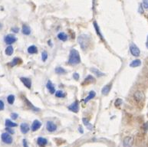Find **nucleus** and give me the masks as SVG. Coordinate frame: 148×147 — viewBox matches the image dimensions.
Instances as JSON below:
<instances>
[{
	"mask_svg": "<svg viewBox=\"0 0 148 147\" xmlns=\"http://www.w3.org/2000/svg\"><path fill=\"white\" fill-rule=\"evenodd\" d=\"M68 63L71 65H77L81 63V57L79 52L76 49H73L70 51Z\"/></svg>",
	"mask_w": 148,
	"mask_h": 147,
	"instance_id": "obj_1",
	"label": "nucleus"
},
{
	"mask_svg": "<svg viewBox=\"0 0 148 147\" xmlns=\"http://www.w3.org/2000/svg\"><path fill=\"white\" fill-rule=\"evenodd\" d=\"M77 42L79 43L80 46L83 51H85L88 49L89 45L91 44V38L88 35L85 34H82L79 35V37L77 38Z\"/></svg>",
	"mask_w": 148,
	"mask_h": 147,
	"instance_id": "obj_2",
	"label": "nucleus"
},
{
	"mask_svg": "<svg viewBox=\"0 0 148 147\" xmlns=\"http://www.w3.org/2000/svg\"><path fill=\"white\" fill-rule=\"evenodd\" d=\"M130 51L131 53V55L134 57H138L140 54V51L139 48L134 43H131L130 45Z\"/></svg>",
	"mask_w": 148,
	"mask_h": 147,
	"instance_id": "obj_3",
	"label": "nucleus"
},
{
	"mask_svg": "<svg viewBox=\"0 0 148 147\" xmlns=\"http://www.w3.org/2000/svg\"><path fill=\"white\" fill-rule=\"evenodd\" d=\"M1 139H2V141L3 143H6V144H11L12 143V137L11 136V135L8 133H4L2 134L1 136Z\"/></svg>",
	"mask_w": 148,
	"mask_h": 147,
	"instance_id": "obj_4",
	"label": "nucleus"
},
{
	"mask_svg": "<svg viewBox=\"0 0 148 147\" xmlns=\"http://www.w3.org/2000/svg\"><path fill=\"white\" fill-rule=\"evenodd\" d=\"M134 97L137 102H142V101H144L145 99V94L143 91H140V90H137L134 93Z\"/></svg>",
	"mask_w": 148,
	"mask_h": 147,
	"instance_id": "obj_5",
	"label": "nucleus"
},
{
	"mask_svg": "<svg viewBox=\"0 0 148 147\" xmlns=\"http://www.w3.org/2000/svg\"><path fill=\"white\" fill-rule=\"evenodd\" d=\"M4 41L7 44H13V43H15V42L17 41V38H16V37L15 35L9 34V35H7L5 36Z\"/></svg>",
	"mask_w": 148,
	"mask_h": 147,
	"instance_id": "obj_6",
	"label": "nucleus"
},
{
	"mask_svg": "<svg viewBox=\"0 0 148 147\" xmlns=\"http://www.w3.org/2000/svg\"><path fill=\"white\" fill-rule=\"evenodd\" d=\"M134 143V139L131 136H126L123 140L124 147H132Z\"/></svg>",
	"mask_w": 148,
	"mask_h": 147,
	"instance_id": "obj_7",
	"label": "nucleus"
},
{
	"mask_svg": "<svg viewBox=\"0 0 148 147\" xmlns=\"http://www.w3.org/2000/svg\"><path fill=\"white\" fill-rule=\"evenodd\" d=\"M46 129L49 132H52L56 131L57 130V126L56 125V123H53L52 121H48L46 123Z\"/></svg>",
	"mask_w": 148,
	"mask_h": 147,
	"instance_id": "obj_8",
	"label": "nucleus"
},
{
	"mask_svg": "<svg viewBox=\"0 0 148 147\" xmlns=\"http://www.w3.org/2000/svg\"><path fill=\"white\" fill-rule=\"evenodd\" d=\"M41 126H42V123H41L39 120H36L33 121V123H32V126H31L32 131H33V132L37 131L38 130H39L40 128H41Z\"/></svg>",
	"mask_w": 148,
	"mask_h": 147,
	"instance_id": "obj_9",
	"label": "nucleus"
},
{
	"mask_svg": "<svg viewBox=\"0 0 148 147\" xmlns=\"http://www.w3.org/2000/svg\"><path fill=\"white\" fill-rule=\"evenodd\" d=\"M69 110L72 111L74 113H77L78 112V110H79V104H78V102L77 101H75L72 104L69 106Z\"/></svg>",
	"mask_w": 148,
	"mask_h": 147,
	"instance_id": "obj_10",
	"label": "nucleus"
},
{
	"mask_svg": "<svg viewBox=\"0 0 148 147\" xmlns=\"http://www.w3.org/2000/svg\"><path fill=\"white\" fill-rule=\"evenodd\" d=\"M20 80H21V81L23 83V84H24L25 87H26L28 89H30L32 87V80L29 79V78H28V77H21L20 78Z\"/></svg>",
	"mask_w": 148,
	"mask_h": 147,
	"instance_id": "obj_11",
	"label": "nucleus"
},
{
	"mask_svg": "<svg viewBox=\"0 0 148 147\" xmlns=\"http://www.w3.org/2000/svg\"><path fill=\"white\" fill-rule=\"evenodd\" d=\"M20 130L23 134H26L29 133V131L30 130V127L28 123H22L21 125H20Z\"/></svg>",
	"mask_w": 148,
	"mask_h": 147,
	"instance_id": "obj_12",
	"label": "nucleus"
},
{
	"mask_svg": "<svg viewBox=\"0 0 148 147\" xmlns=\"http://www.w3.org/2000/svg\"><path fill=\"white\" fill-rule=\"evenodd\" d=\"M37 143L40 147H45L48 144V140L43 137H38L37 139Z\"/></svg>",
	"mask_w": 148,
	"mask_h": 147,
	"instance_id": "obj_13",
	"label": "nucleus"
},
{
	"mask_svg": "<svg viewBox=\"0 0 148 147\" xmlns=\"http://www.w3.org/2000/svg\"><path fill=\"white\" fill-rule=\"evenodd\" d=\"M93 25H94V27H95V31H96V33H97V35L99 36L101 39L103 40V41H104V37H103V35H102L101 32V30H100V27L98 26V25H97V22H93Z\"/></svg>",
	"mask_w": 148,
	"mask_h": 147,
	"instance_id": "obj_14",
	"label": "nucleus"
},
{
	"mask_svg": "<svg viewBox=\"0 0 148 147\" xmlns=\"http://www.w3.org/2000/svg\"><path fill=\"white\" fill-rule=\"evenodd\" d=\"M46 87H47V88H48V90H49L50 94H55V93H56V88H55V87H54V85H53V83H51V81H49L47 82Z\"/></svg>",
	"mask_w": 148,
	"mask_h": 147,
	"instance_id": "obj_15",
	"label": "nucleus"
},
{
	"mask_svg": "<svg viewBox=\"0 0 148 147\" xmlns=\"http://www.w3.org/2000/svg\"><path fill=\"white\" fill-rule=\"evenodd\" d=\"M111 89V83H108V84H107L106 86H104V88H102L101 90V94L103 95H108L110 92V90Z\"/></svg>",
	"mask_w": 148,
	"mask_h": 147,
	"instance_id": "obj_16",
	"label": "nucleus"
},
{
	"mask_svg": "<svg viewBox=\"0 0 148 147\" xmlns=\"http://www.w3.org/2000/svg\"><path fill=\"white\" fill-rule=\"evenodd\" d=\"M22 34L25 35H29L31 34V29L29 25H22Z\"/></svg>",
	"mask_w": 148,
	"mask_h": 147,
	"instance_id": "obj_17",
	"label": "nucleus"
},
{
	"mask_svg": "<svg viewBox=\"0 0 148 147\" xmlns=\"http://www.w3.org/2000/svg\"><path fill=\"white\" fill-rule=\"evenodd\" d=\"M82 122H83V123H84V125L86 126L88 129L89 130H93V129H94V126H93V125L91 124L90 122L88 121V120L86 118H83L82 119Z\"/></svg>",
	"mask_w": 148,
	"mask_h": 147,
	"instance_id": "obj_18",
	"label": "nucleus"
},
{
	"mask_svg": "<svg viewBox=\"0 0 148 147\" xmlns=\"http://www.w3.org/2000/svg\"><path fill=\"white\" fill-rule=\"evenodd\" d=\"M90 70H91L93 74H95V75H96V76H97L98 77H103V76H104V73L101 72V71H100L99 70H97V68H91V69H90Z\"/></svg>",
	"mask_w": 148,
	"mask_h": 147,
	"instance_id": "obj_19",
	"label": "nucleus"
},
{
	"mask_svg": "<svg viewBox=\"0 0 148 147\" xmlns=\"http://www.w3.org/2000/svg\"><path fill=\"white\" fill-rule=\"evenodd\" d=\"M28 53L30 55H34V54H37L38 53V49L37 47L35 45H31L28 48Z\"/></svg>",
	"mask_w": 148,
	"mask_h": 147,
	"instance_id": "obj_20",
	"label": "nucleus"
},
{
	"mask_svg": "<svg viewBox=\"0 0 148 147\" xmlns=\"http://www.w3.org/2000/svg\"><path fill=\"white\" fill-rule=\"evenodd\" d=\"M95 96H96V93H95L94 90H91V91H90V92H89L88 96V97H87L84 100V103H88L89 101H91V99L94 98Z\"/></svg>",
	"mask_w": 148,
	"mask_h": 147,
	"instance_id": "obj_21",
	"label": "nucleus"
},
{
	"mask_svg": "<svg viewBox=\"0 0 148 147\" xmlns=\"http://www.w3.org/2000/svg\"><path fill=\"white\" fill-rule=\"evenodd\" d=\"M58 38L61 40V41H62V42H65L68 39V35L64 32H60L58 35Z\"/></svg>",
	"mask_w": 148,
	"mask_h": 147,
	"instance_id": "obj_22",
	"label": "nucleus"
},
{
	"mask_svg": "<svg viewBox=\"0 0 148 147\" xmlns=\"http://www.w3.org/2000/svg\"><path fill=\"white\" fill-rule=\"evenodd\" d=\"M140 65H141V61L139 59L134 60L130 64V66L131 68H137V67H139Z\"/></svg>",
	"mask_w": 148,
	"mask_h": 147,
	"instance_id": "obj_23",
	"label": "nucleus"
},
{
	"mask_svg": "<svg viewBox=\"0 0 148 147\" xmlns=\"http://www.w3.org/2000/svg\"><path fill=\"white\" fill-rule=\"evenodd\" d=\"M5 126H6V127H10V128H13V127H16L17 126V124L16 123H14L10 120H5Z\"/></svg>",
	"mask_w": 148,
	"mask_h": 147,
	"instance_id": "obj_24",
	"label": "nucleus"
},
{
	"mask_svg": "<svg viewBox=\"0 0 148 147\" xmlns=\"http://www.w3.org/2000/svg\"><path fill=\"white\" fill-rule=\"evenodd\" d=\"M25 101H26L27 105L29 106V107L31 108L32 110H33V111H36V112H37V111H39V109H38V108H37V107H35V106H34L32 103H30V102H29V101H28V100H27L25 97Z\"/></svg>",
	"mask_w": 148,
	"mask_h": 147,
	"instance_id": "obj_25",
	"label": "nucleus"
},
{
	"mask_svg": "<svg viewBox=\"0 0 148 147\" xmlns=\"http://www.w3.org/2000/svg\"><path fill=\"white\" fill-rule=\"evenodd\" d=\"M21 62H22V60L20 59V58H18V57H15V58L12 61L11 63L9 64V66H11V67H14V66L18 64V63H21Z\"/></svg>",
	"mask_w": 148,
	"mask_h": 147,
	"instance_id": "obj_26",
	"label": "nucleus"
},
{
	"mask_svg": "<svg viewBox=\"0 0 148 147\" xmlns=\"http://www.w3.org/2000/svg\"><path fill=\"white\" fill-rule=\"evenodd\" d=\"M95 77H93V76H91V75H88V76L84 79V83H95Z\"/></svg>",
	"mask_w": 148,
	"mask_h": 147,
	"instance_id": "obj_27",
	"label": "nucleus"
},
{
	"mask_svg": "<svg viewBox=\"0 0 148 147\" xmlns=\"http://www.w3.org/2000/svg\"><path fill=\"white\" fill-rule=\"evenodd\" d=\"M55 71H56V73L58 74V75H64L66 73V70H64L63 68H62V67H57L56 68Z\"/></svg>",
	"mask_w": 148,
	"mask_h": 147,
	"instance_id": "obj_28",
	"label": "nucleus"
},
{
	"mask_svg": "<svg viewBox=\"0 0 148 147\" xmlns=\"http://www.w3.org/2000/svg\"><path fill=\"white\" fill-rule=\"evenodd\" d=\"M13 48L12 46H8L5 51V55H8V56H11L12 54H13Z\"/></svg>",
	"mask_w": 148,
	"mask_h": 147,
	"instance_id": "obj_29",
	"label": "nucleus"
},
{
	"mask_svg": "<svg viewBox=\"0 0 148 147\" xmlns=\"http://www.w3.org/2000/svg\"><path fill=\"white\" fill-rule=\"evenodd\" d=\"M7 101H8V103H9V104H13L14 102H15V96L12 94L11 95H9L8 96V97H7Z\"/></svg>",
	"mask_w": 148,
	"mask_h": 147,
	"instance_id": "obj_30",
	"label": "nucleus"
},
{
	"mask_svg": "<svg viewBox=\"0 0 148 147\" xmlns=\"http://www.w3.org/2000/svg\"><path fill=\"white\" fill-rule=\"evenodd\" d=\"M56 97H60V98H63L65 97V94H64L62 90H58L56 92Z\"/></svg>",
	"mask_w": 148,
	"mask_h": 147,
	"instance_id": "obj_31",
	"label": "nucleus"
},
{
	"mask_svg": "<svg viewBox=\"0 0 148 147\" xmlns=\"http://www.w3.org/2000/svg\"><path fill=\"white\" fill-rule=\"evenodd\" d=\"M48 57H49V55H48V52H47L46 51H42V62H45V61L48 59Z\"/></svg>",
	"mask_w": 148,
	"mask_h": 147,
	"instance_id": "obj_32",
	"label": "nucleus"
},
{
	"mask_svg": "<svg viewBox=\"0 0 148 147\" xmlns=\"http://www.w3.org/2000/svg\"><path fill=\"white\" fill-rule=\"evenodd\" d=\"M122 103H123V101H122L121 99H117V101H115V106L118 107V106L121 105Z\"/></svg>",
	"mask_w": 148,
	"mask_h": 147,
	"instance_id": "obj_33",
	"label": "nucleus"
},
{
	"mask_svg": "<svg viewBox=\"0 0 148 147\" xmlns=\"http://www.w3.org/2000/svg\"><path fill=\"white\" fill-rule=\"evenodd\" d=\"M5 130H6L7 133L10 134V135H11V134L15 133V131H14V130L11 129L10 127H6V128H5Z\"/></svg>",
	"mask_w": 148,
	"mask_h": 147,
	"instance_id": "obj_34",
	"label": "nucleus"
},
{
	"mask_svg": "<svg viewBox=\"0 0 148 147\" xmlns=\"http://www.w3.org/2000/svg\"><path fill=\"white\" fill-rule=\"evenodd\" d=\"M18 115L17 114V113H11V117L12 120H16V119L18 118Z\"/></svg>",
	"mask_w": 148,
	"mask_h": 147,
	"instance_id": "obj_35",
	"label": "nucleus"
},
{
	"mask_svg": "<svg viewBox=\"0 0 148 147\" xmlns=\"http://www.w3.org/2000/svg\"><path fill=\"white\" fill-rule=\"evenodd\" d=\"M143 4L144 8L148 10V0H143Z\"/></svg>",
	"mask_w": 148,
	"mask_h": 147,
	"instance_id": "obj_36",
	"label": "nucleus"
},
{
	"mask_svg": "<svg viewBox=\"0 0 148 147\" xmlns=\"http://www.w3.org/2000/svg\"><path fill=\"white\" fill-rule=\"evenodd\" d=\"M4 107H5L4 102L0 100V110H4Z\"/></svg>",
	"mask_w": 148,
	"mask_h": 147,
	"instance_id": "obj_37",
	"label": "nucleus"
},
{
	"mask_svg": "<svg viewBox=\"0 0 148 147\" xmlns=\"http://www.w3.org/2000/svg\"><path fill=\"white\" fill-rule=\"evenodd\" d=\"M73 77H74V79L76 80V81H77V80H79L80 76H79V75L77 74V73H75V74L73 75Z\"/></svg>",
	"mask_w": 148,
	"mask_h": 147,
	"instance_id": "obj_38",
	"label": "nucleus"
},
{
	"mask_svg": "<svg viewBox=\"0 0 148 147\" xmlns=\"http://www.w3.org/2000/svg\"><path fill=\"white\" fill-rule=\"evenodd\" d=\"M22 144H23V146L24 147H29V145H28V142L25 139H24L23 140H22Z\"/></svg>",
	"mask_w": 148,
	"mask_h": 147,
	"instance_id": "obj_39",
	"label": "nucleus"
},
{
	"mask_svg": "<svg viewBox=\"0 0 148 147\" xmlns=\"http://www.w3.org/2000/svg\"><path fill=\"white\" fill-rule=\"evenodd\" d=\"M12 31L15 33H18V31H19V29L18 27H13V28H12Z\"/></svg>",
	"mask_w": 148,
	"mask_h": 147,
	"instance_id": "obj_40",
	"label": "nucleus"
},
{
	"mask_svg": "<svg viewBox=\"0 0 148 147\" xmlns=\"http://www.w3.org/2000/svg\"><path fill=\"white\" fill-rule=\"evenodd\" d=\"M78 130H79V132L81 133H84V130H83V128H82V126H80L79 127H78Z\"/></svg>",
	"mask_w": 148,
	"mask_h": 147,
	"instance_id": "obj_41",
	"label": "nucleus"
},
{
	"mask_svg": "<svg viewBox=\"0 0 148 147\" xmlns=\"http://www.w3.org/2000/svg\"><path fill=\"white\" fill-rule=\"evenodd\" d=\"M144 130H148V122L144 124Z\"/></svg>",
	"mask_w": 148,
	"mask_h": 147,
	"instance_id": "obj_42",
	"label": "nucleus"
},
{
	"mask_svg": "<svg viewBox=\"0 0 148 147\" xmlns=\"http://www.w3.org/2000/svg\"><path fill=\"white\" fill-rule=\"evenodd\" d=\"M48 43H49V45L50 44V46H52V44H51V40H49V42H48Z\"/></svg>",
	"mask_w": 148,
	"mask_h": 147,
	"instance_id": "obj_43",
	"label": "nucleus"
},
{
	"mask_svg": "<svg viewBox=\"0 0 148 147\" xmlns=\"http://www.w3.org/2000/svg\"><path fill=\"white\" fill-rule=\"evenodd\" d=\"M146 47L148 49V35H147V42H146Z\"/></svg>",
	"mask_w": 148,
	"mask_h": 147,
	"instance_id": "obj_44",
	"label": "nucleus"
},
{
	"mask_svg": "<svg viewBox=\"0 0 148 147\" xmlns=\"http://www.w3.org/2000/svg\"><path fill=\"white\" fill-rule=\"evenodd\" d=\"M2 24H1V23H0V29H2Z\"/></svg>",
	"mask_w": 148,
	"mask_h": 147,
	"instance_id": "obj_45",
	"label": "nucleus"
}]
</instances>
